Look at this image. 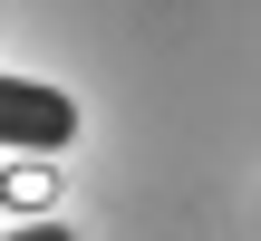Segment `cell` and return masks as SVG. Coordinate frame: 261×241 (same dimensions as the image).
Segmentation results:
<instances>
[{
    "instance_id": "6da1fadb",
    "label": "cell",
    "mask_w": 261,
    "mask_h": 241,
    "mask_svg": "<svg viewBox=\"0 0 261 241\" xmlns=\"http://www.w3.org/2000/svg\"><path fill=\"white\" fill-rule=\"evenodd\" d=\"M0 145L10 155H58L77 145V97L39 87V77H0Z\"/></svg>"
},
{
    "instance_id": "7a4b0ae2",
    "label": "cell",
    "mask_w": 261,
    "mask_h": 241,
    "mask_svg": "<svg viewBox=\"0 0 261 241\" xmlns=\"http://www.w3.org/2000/svg\"><path fill=\"white\" fill-rule=\"evenodd\" d=\"M0 241H77V232H68V222H48V213H29L19 232H0Z\"/></svg>"
}]
</instances>
